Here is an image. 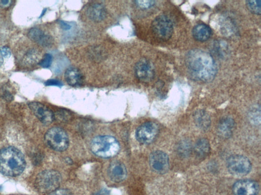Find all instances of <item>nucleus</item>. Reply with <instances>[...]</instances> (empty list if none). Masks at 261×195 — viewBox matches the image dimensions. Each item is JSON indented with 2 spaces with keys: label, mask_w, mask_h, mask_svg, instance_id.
I'll return each instance as SVG.
<instances>
[{
  "label": "nucleus",
  "mask_w": 261,
  "mask_h": 195,
  "mask_svg": "<svg viewBox=\"0 0 261 195\" xmlns=\"http://www.w3.org/2000/svg\"><path fill=\"white\" fill-rule=\"evenodd\" d=\"M59 23L61 28L64 31L70 30L72 28L71 25L68 22L60 21Z\"/></svg>",
  "instance_id": "bb28decb"
},
{
  "label": "nucleus",
  "mask_w": 261,
  "mask_h": 195,
  "mask_svg": "<svg viewBox=\"0 0 261 195\" xmlns=\"http://www.w3.org/2000/svg\"><path fill=\"white\" fill-rule=\"evenodd\" d=\"M108 175L111 180L115 182L123 181L127 176L125 165L118 161L112 162L108 168Z\"/></svg>",
  "instance_id": "4468645a"
},
{
  "label": "nucleus",
  "mask_w": 261,
  "mask_h": 195,
  "mask_svg": "<svg viewBox=\"0 0 261 195\" xmlns=\"http://www.w3.org/2000/svg\"><path fill=\"white\" fill-rule=\"evenodd\" d=\"M46 86H55L61 87L63 85V83L59 80L52 79L46 81L45 83Z\"/></svg>",
  "instance_id": "393cba45"
},
{
  "label": "nucleus",
  "mask_w": 261,
  "mask_h": 195,
  "mask_svg": "<svg viewBox=\"0 0 261 195\" xmlns=\"http://www.w3.org/2000/svg\"><path fill=\"white\" fill-rule=\"evenodd\" d=\"M61 182V176L59 172L49 170L43 171L37 175L35 185L40 193L49 194L58 189Z\"/></svg>",
  "instance_id": "20e7f679"
},
{
  "label": "nucleus",
  "mask_w": 261,
  "mask_h": 195,
  "mask_svg": "<svg viewBox=\"0 0 261 195\" xmlns=\"http://www.w3.org/2000/svg\"><path fill=\"white\" fill-rule=\"evenodd\" d=\"M39 53L36 48L31 47L26 50L23 57L22 62L27 66H32L39 62Z\"/></svg>",
  "instance_id": "6ab92c4d"
},
{
  "label": "nucleus",
  "mask_w": 261,
  "mask_h": 195,
  "mask_svg": "<svg viewBox=\"0 0 261 195\" xmlns=\"http://www.w3.org/2000/svg\"><path fill=\"white\" fill-rule=\"evenodd\" d=\"M30 40L43 47H50L53 44L52 37L40 29H31L28 33Z\"/></svg>",
  "instance_id": "ddd939ff"
},
{
  "label": "nucleus",
  "mask_w": 261,
  "mask_h": 195,
  "mask_svg": "<svg viewBox=\"0 0 261 195\" xmlns=\"http://www.w3.org/2000/svg\"><path fill=\"white\" fill-rule=\"evenodd\" d=\"M2 52L4 57L7 58L10 57L11 56V51L10 49L8 47H4L2 48Z\"/></svg>",
  "instance_id": "c85d7f7f"
},
{
  "label": "nucleus",
  "mask_w": 261,
  "mask_h": 195,
  "mask_svg": "<svg viewBox=\"0 0 261 195\" xmlns=\"http://www.w3.org/2000/svg\"><path fill=\"white\" fill-rule=\"evenodd\" d=\"M246 6L248 11L252 14L260 15L261 14L260 0H250L246 2Z\"/></svg>",
  "instance_id": "4be33fe9"
},
{
  "label": "nucleus",
  "mask_w": 261,
  "mask_h": 195,
  "mask_svg": "<svg viewBox=\"0 0 261 195\" xmlns=\"http://www.w3.org/2000/svg\"><path fill=\"white\" fill-rule=\"evenodd\" d=\"M4 63V57L2 54L1 49H0V67L2 66Z\"/></svg>",
  "instance_id": "7c9ffc66"
},
{
  "label": "nucleus",
  "mask_w": 261,
  "mask_h": 195,
  "mask_svg": "<svg viewBox=\"0 0 261 195\" xmlns=\"http://www.w3.org/2000/svg\"><path fill=\"white\" fill-rule=\"evenodd\" d=\"M91 148L95 155L102 158H110L118 154L120 144L112 136H99L92 140Z\"/></svg>",
  "instance_id": "7ed1b4c3"
},
{
  "label": "nucleus",
  "mask_w": 261,
  "mask_h": 195,
  "mask_svg": "<svg viewBox=\"0 0 261 195\" xmlns=\"http://www.w3.org/2000/svg\"><path fill=\"white\" fill-rule=\"evenodd\" d=\"M159 131V126L156 123L153 122H146L137 129L136 137L140 143L149 144L154 141Z\"/></svg>",
  "instance_id": "6e6552de"
},
{
  "label": "nucleus",
  "mask_w": 261,
  "mask_h": 195,
  "mask_svg": "<svg viewBox=\"0 0 261 195\" xmlns=\"http://www.w3.org/2000/svg\"><path fill=\"white\" fill-rule=\"evenodd\" d=\"M212 34L211 29L204 24H198L192 30L194 39L200 42H205L209 39Z\"/></svg>",
  "instance_id": "a211bd4d"
},
{
  "label": "nucleus",
  "mask_w": 261,
  "mask_h": 195,
  "mask_svg": "<svg viewBox=\"0 0 261 195\" xmlns=\"http://www.w3.org/2000/svg\"><path fill=\"white\" fill-rule=\"evenodd\" d=\"M135 74L141 81L146 83L150 82L155 74L154 64L146 58L142 59L135 66Z\"/></svg>",
  "instance_id": "9d476101"
},
{
  "label": "nucleus",
  "mask_w": 261,
  "mask_h": 195,
  "mask_svg": "<svg viewBox=\"0 0 261 195\" xmlns=\"http://www.w3.org/2000/svg\"><path fill=\"white\" fill-rule=\"evenodd\" d=\"M48 195H72V193L68 189H57Z\"/></svg>",
  "instance_id": "a878e982"
},
{
  "label": "nucleus",
  "mask_w": 261,
  "mask_h": 195,
  "mask_svg": "<svg viewBox=\"0 0 261 195\" xmlns=\"http://www.w3.org/2000/svg\"><path fill=\"white\" fill-rule=\"evenodd\" d=\"M13 3L11 0H0V8H7L12 6Z\"/></svg>",
  "instance_id": "cd10ccee"
},
{
  "label": "nucleus",
  "mask_w": 261,
  "mask_h": 195,
  "mask_svg": "<svg viewBox=\"0 0 261 195\" xmlns=\"http://www.w3.org/2000/svg\"><path fill=\"white\" fill-rule=\"evenodd\" d=\"M136 5L142 10H147L153 8L156 4L153 0H138L135 2Z\"/></svg>",
  "instance_id": "5701e85b"
},
{
  "label": "nucleus",
  "mask_w": 261,
  "mask_h": 195,
  "mask_svg": "<svg viewBox=\"0 0 261 195\" xmlns=\"http://www.w3.org/2000/svg\"><path fill=\"white\" fill-rule=\"evenodd\" d=\"M185 64L192 77L199 81L211 82L217 73V65L213 57L199 49H194L187 54Z\"/></svg>",
  "instance_id": "f257e3e1"
},
{
  "label": "nucleus",
  "mask_w": 261,
  "mask_h": 195,
  "mask_svg": "<svg viewBox=\"0 0 261 195\" xmlns=\"http://www.w3.org/2000/svg\"><path fill=\"white\" fill-rule=\"evenodd\" d=\"M23 154L17 148L9 146L0 151V172L16 177L21 175L26 167Z\"/></svg>",
  "instance_id": "f03ea898"
},
{
  "label": "nucleus",
  "mask_w": 261,
  "mask_h": 195,
  "mask_svg": "<svg viewBox=\"0 0 261 195\" xmlns=\"http://www.w3.org/2000/svg\"><path fill=\"white\" fill-rule=\"evenodd\" d=\"M196 125L203 130H207L210 126L211 120L209 115L203 110H199L194 114Z\"/></svg>",
  "instance_id": "aec40b11"
},
{
  "label": "nucleus",
  "mask_w": 261,
  "mask_h": 195,
  "mask_svg": "<svg viewBox=\"0 0 261 195\" xmlns=\"http://www.w3.org/2000/svg\"><path fill=\"white\" fill-rule=\"evenodd\" d=\"M35 117L45 125L52 123L55 119L53 113L45 106L37 102H32L28 105Z\"/></svg>",
  "instance_id": "9b49d317"
},
{
  "label": "nucleus",
  "mask_w": 261,
  "mask_h": 195,
  "mask_svg": "<svg viewBox=\"0 0 261 195\" xmlns=\"http://www.w3.org/2000/svg\"><path fill=\"white\" fill-rule=\"evenodd\" d=\"M87 14L92 21L99 23L106 18L107 11L103 5L100 3H95L89 6L87 10Z\"/></svg>",
  "instance_id": "2eb2a0df"
},
{
  "label": "nucleus",
  "mask_w": 261,
  "mask_h": 195,
  "mask_svg": "<svg viewBox=\"0 0 261 195\" xmlns=\"http://www.w3.org/2000/svg\"><path fill=\"white\" fill-rule=\"evenodd\" d=\"M53 57L51 54H46L38 63V65L44 68H49L52 63Z\"/></svg>",
  "instance_id": "b1692460"
},
{
  "label": "nucleus",
  "mask_w": 261,
  "mask_h": 195,
  "mask_svg": "<svg viewBox=\"0 0 261 195\" xmlns=\"http://www.w3.org/2000/svg\"><path fill=\"white\" fill-rule=\"evenodd\" d=\"M94 195H106V192H105V191H99V192L96 193Z\"/></svg>",
  "instance_id": "2f4dec72"
},
{
  "label": "nucleus",
  "mask_w": 261,
  "mask_h": 195,
  "mask_svg": "<svg viewBox=\"0 0 261 195\" xmlns=\"http://www.w3.org/2000/svg\"><path fill=\"white\" fill-rule=\"evenodd\" d=\"M149 164L152 170L158 174H165L169 169V157L161 151H156L151 154Z\"/></svg>",
  "instance_id": "1a4fd4ad"
},
{
  "label": "nucleus",
  "mask_w": 261,
  "mask_h": 195,
  "mask_svg": "<svg viewBox=\"0 0 261 195\" xmlns=\"http://www.w3.org/2000/svg\"><path fill=\"white\" fill-rule=\"evenodd\" d=\"M259 185L250 179H242L236 182L233 186L234 195H257Z\"/></svg>",
  "instance_id": "f8f14e48"
},
{
  "label": "nucleus",
  "mask_w": 261,
  "mask_h": 195,
  "mask_svg": "<svg viewBox=\"0 0 261 195\" xmlns=\"http://www.w3.org/2000/svg\"><path fill=\"white\" fill-rule=\"evenodd\" d=\"M227 168L231 174L244 176L250 172L252 165L247 157L243 155H235L228 159Z\"/></svg>",
  "instance_id": "0eeeda50"
},
{
  "label": "nucleus",
  "mask_w": 261,
  "mask_h": 195,
  "mask_svg": "<svg viewBox=\"0 0 261 195\" xmlns=\"http://www.w3.org/2000/svg\"><path fill=\"white\" fill-rule=\"evenodd\" d=\"M210 151L209 141L204 138L199 139L195 146V151L200 157H205L208 155Z\"/></svg>",
  "instance_id": "412c9836"
},
{
  "label": "nucleus",
  "mask_w": 261,
  "mask_h": 195,
  "mask_svg": "<svg viewBox=\"0 0 261 195\" xmlns=\"http://www.w3.org/2000/svg\"><path fill=\"white\" fill-rule=\"evenodd\" d=\"M152 29L155 36L164 41L169 40L173 32L172 22L165 15H161L155 19L152 24Z\"/></svg>",
  "instance_id": "423d86ee"
},
{
  "label": "nucleus",
  "mask_w": 261,
  "mask_h": 195,
  "mask_svg": "<svg viewBox=\"0 0 261 195\" xmlns=\"http://www.w3.org/2000/svg\"><path fill=\"white\" fill-rule=\"evenodd\" d=\"M235 126V122L232 118L225 117L220 121L217 131L222 137L229 138L232 135Z\"/></svg>",
  "instance_id": "f3484780"
},
{
  "label": "nucleus",
  "mask_w": 261,
  "mask_h": 195,
  "mask_svg": "<svg viewBox=\"0 0 261 195\" xmlns=\"http://www.w3.org/2000/svg\"><path fill=\"white\" fill-rule=\"evenodd\" d=\"M47 10H45L44 11H43L42 12V13L41 14V15L40 16V18L42 17L43 15H44V14H45Z\"/></svg>",
  "instance_id": "473e14b6"
},
{
  "label": "nucleus",
  "mask_w": 261,
  "mask_h": 195,
  "mask_svg": "<svg viewBox=\"0 0 261 195\" xmlns=\"http://www.w3.org/2000/svg\"><path fill=\"white\" fill-rule=\"evenodd\" d=\"M5 99L9 101L10 100H12L13 96L8 91H7L5 93Z\"/></svg>",
  "instance_id": "c756f323"
},
{
  "label": "nucleus",
  "mask_w": 261,
  "mask_h": 195,
  "mask_svg": "<svg viewBox=\"0 0 261 195\" xmlns=\"http://www.w3.org/2000/svg\"><path fill=\"white\" fill-rule=\"evenodd\" d=\"M45 140L50 148L58 152L66 151L69 145L68 134L59 127L50 129L45 134Z\"/></svg>",
  "instance_id": "39448f33"
},
{
  "label": "nucleus",
  "mask_w": 261,
  "mask_h": 195,
  "mask_svg": "<svg viewBox=\"0 0 261 195\" xmlns=\"http://www.w3.org/2000/svg\"><path fill=\"white\" fill-rule=\"evenodd\" d=\"M64 77L67 82L72 86H80L84 82L82 73L75 67L69 68L65 72Z\"/></svg>",
  "instance_id": "dca6fc26"
}]
</instances>
